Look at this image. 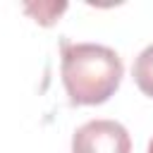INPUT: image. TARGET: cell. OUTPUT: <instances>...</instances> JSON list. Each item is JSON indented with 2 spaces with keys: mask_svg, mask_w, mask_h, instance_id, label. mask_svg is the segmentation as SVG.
<instances>
[{
  "mask_svg": "<svg viewBox=\"0 0 153 153\" xmlns=\"http://www.w3.org/2000/svg\"><path fill=\"white\" fill-rule=\"evenodd\" d=\"M72 153H131V139L115 120H91L74 131Z\"/></svg>",
  "mask_w": 153,
  "mask_h": 153,
  "instance_id": "7a4b0ae2",
  "label": "cell"
},
{
  "mask_svg": "<svg viewBox=\"0 0 153 153\" xmlns=\"http://www.w3.org/2000/svg\"><path fill=\"white\" fill-rule=\"evenodd\" d=\"M148 153H153V139H151V143H148Z\"/></svg>",
  "mask_w": 153,
  "mask_h": 153,
  "instance_id": "277c9868",
  "label": "cell"
},
{
  "mask_svg": "<svg viewBox=\"0 0 153 153\" xmlns=\"http://www.w3.org/2000/svg\"><path fill=\"white\" fill-rule=\"evenodd\" d=\"M131 74H134L136 86H139L148 98H153V43L141 50V55H139L136 62H134Z\"/></svg>",
  "mask_w": 153,
  "mask_h": 153,
  "instance_id": "3957f363",
  "label": "cell"
},
{
  "mask_svg": "<svg viewBox=\"0 0 153 153\" xmlns=\"http://www.w3.org/2000/svg\"><path fill=\"white\" fill-rule=\"evenodd\" d=\"M122 79V60L115 50L96 43H65L62 81L74 105L108 100Z\"/></svg>",
  "mask_w": 153,
  "mask_h": 153,
  "instance_id": "6da1fadb",
  "label": "cell"
}]
</instances>
